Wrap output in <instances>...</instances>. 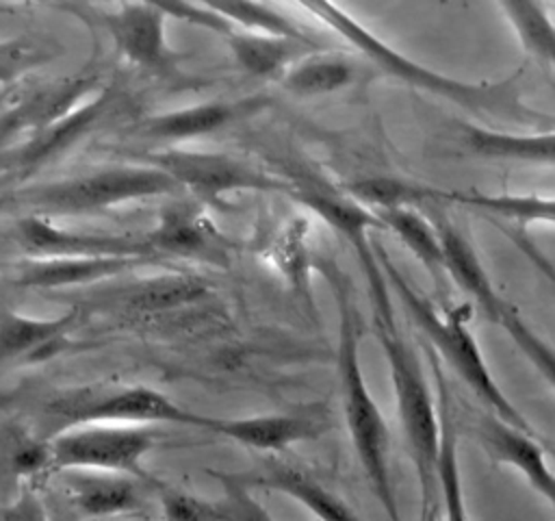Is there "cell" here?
<instances>
[{
	"instance_id": "obj_6",
	"label": "cell",
	"mask_w": 555,
	"mask_h": 521,
	"mask_svg": "<svg viewBox=\"0 0 555 521\" xmlns=\"http://www.w3.org/2000/svg\"><path fill=\"white\" fill-rule=\"evenodd\" d=\"M180 187L150 163L104 165L74 176L33 182L17 193V202L28 215L80 217L100 215L137 200L173 195Z\"/></svg>"
},
{
	"instance_id": "obj_14",
	"label": "cell",
	"mask_w": 555,
	"mask_h": 521,
	"mask_svg": "<svg viewBox=\"0 0 555 521\" xmlns=\"http://www.w3.org/2000/svg\"><path fill=\"white\" fill-rule=\"evenodd\" d=\"M143 234L160 260L171 256L228 267L234 252V243L217 228L210 215L199 204L186 200L165 204L154 228Z\"/></svg>"
},
{
	"instance_id": "obj_25",
	"label": "cell",
	"mask_w": 555,
	"mask_h": 521,
	"mask_svg": "<svg viewBox=\"0 0 555 521\" xmlns=\"http://www.w3.org/2000/svg\"><path fill=\"white\" fill-rule=\"evenodd\" d=\"M223 41L228 50L232 52L236 65L247 72L249 76L262 78V80H280L282 74L306 52L321 50L310 48L293 39L284 37H271L260 33H249L241 28H230L223 35Z\"/></svg>"
},
{
	"instance_id": "obj_28",
	"label": "cell",
	"mask_w": 555,
	"mask_h": 521,
	"mask_svg": "<svg viewBox=\"0 0 555 521\" xmlns=\"http://www.w3.org/2000/svg\"><path fill=\"white\" fill-rule=\"evenodd\" d=\"M496 7L512 26L525 54L551 74L555 65V24L551 17V4L505 0Z\"/></svg>"
},
{
	"instance_id": "obj_39",
	"label": "cell",
	"mask_w": 555,
	"mask_h": 521,
	"mask_svg": "<svg viewBox=\"0 0 555 521\" xmlns=\"http://www.w3.org/2000/svg\"><path fill=\"white\" fill-rule=\"evenodd\" d=\"M4 182H9V180H7V178H0V187H2Z\"/></svg>"
},
{
	"instance_id": "obj_38",
	"label": "cell",
	"mask_w": 555,
	"mask_h": 521,
	"mask_svg": "<svg viewBox=\"0 0 555 521\" xmlns=\"http://www.w3.org/2000/svg\"><path fill=\"white\" fill-rule=\"evenodd\" d=\"M15 7L13 4H7V2H0V13H13Z\"/></svg>"
},
{
	"instance_id": "obj_21",
	"label": "cell",
	"mask_w": 555,
	"mask_h": 521,
	"mask_svg": "<svg viewBox=\"0 0 555 521\" xmlns=\"http://www.w3.org/2000/svg\"><path fill=\"white\" fill-rule=\"evenodd\" d=\"M78 319L76 310L59 317H33L9 308L0 310V367L43 360L67 345Z\"/></svg>"
},
{
	"instance_id": "obj_36",
	"label": "cell",
	"mask_w": 555,
	"mask_h": 521,
	"mask_svg": "<svg viewBox=\"0 0 555 521\" xmlns=\"http://www.w3.org/2000/svg\"><path fill=\"white\" fill-rule=\"evenodd\" d=\"M421 521H442V514H440V504L427 508V510H421Z\"/></svg>"
},
{
	"instance_id": "obj_11",
	"label": "cell",
	"mask_w": 555,
	"mask_h": 521,
	"mask_svg": "<svg viewBox=\"0 0 555 521\" xmlns=\"http://www.w3.org/2000/svg\"><path fill=\"white\" fill-rule=\"evenodd\" d=\"M11 239L26 258H156L145 234L89 232L54 224L48 217L22 215L11 224Z\"/></svg>"
},
{
	"instance_id": "obj_22",
	"label": "cell",
	"mask_w": 555,
	"mask_h": 521,
	"mask_svg": "<svg viewBox=\"0 0 555 521\" xmlns=\"http://www.w3.org/2000/svg\"><path fill=\"white\" fill-rule=\"evenodd\" d=\"M431 365H434L436 406H438V421H440V449H438V465H436L440 514H442V521H468L462 473H460L457 425L453 417L451 391L440 369V363L434 356H431Z\"/></svg>"
},
{
	"instance_id": "obj_20",
	"label": "cell",
	"mask_w": 555,
	"mask_h": 521,
	"mask_svg": "<svg viewBox=\"0 0 555 521\" xmlns=\"http://www.w3.org/2000/svg\"><path fill=\"white\" fill-rule=\"evenodd\" d=\"M160 265L156 258H24L17 263L11 282L17 289L28 291H59L72 287H85L100 280L121 276L134 267Z\"/></svg>"
},
{
	"instance_id": "obj_5",
	"label": "cell",
	"mask_w": 555,
	"mask_h": 521,
	"mask_svg": "<svg viewBox=\"0 0 555 521\" xmlns=\"http://www.w3.org/2000/svg\"><path fill=\"white\" fill-rule=\"evenodd\" d=\"M37 436L50 441L59 432L89 423L158 425L178 423L204 430L208 415L180 406L169 395L145 384L98 382L48 393L37 408Z\"/></svg>"
},
{
	"instance_id": "obj_35",
	"label": "cell",
	"mask_w": 555,
	"mask_h": 521,
	"mask_svg": "<svg viewBox=\"0 0 555 521\" xmlns=\"http://www.w3.org/2000/svg\"><path fill=\"white\" fill-rule=\"evenodd\" d=\"M0 521H50V517L37 491L22 488L17 497L2 510Z\"/></svg>"
},
{
	"instance_id": "obj_1",
	"label": "cell",
	"mask_w": 555,
	"mask_h": 521,
	"mask_svg": "<svg viewBox=\"0 0 555 521\" xmlns=\"http://www.w3.org/2000/svg\"><path fill=\"white\" fill-rule=\"evenodd\" d=\"M317 267L327 278L338 310L336 376L343 417L356 458L362 467L371 493L379 501L388 521H403L390 471V430L362 373V323L353 300V287L345 271L332 258H317Z\"/></svg>"
},
{
	"instance_id": "obj_24",
	"label": "cell",
	"mask_w": 555,
	"mask_h": 521,
	"mask_svg": "<svg viewBox=\"0 0 555 521\" xmlns=\"http://www.w3.org/2000/svg\"><path fill=\"white\" fill-rule=\"evenodd\" d=\"M460 130L466 150L479 158L553 165V128H546L544 132H512L488 126L483 128L475 124H460Z\"/></svg>"
},
{
	"instance_id": "obj_26",
	"label": "cell",
	"mask_w": 555,
	"mask_h": 521,
	"mask_svg": "<svg viewBox=\"0 0 555 521\" xmlns=\"http://www.w3.org/2000/svg\"><path fill=\"white\" fill-rule=\"evenodd\" d=\"M449 204L477 211L494 221H514L516 228L525 224H553V198L538 193H486L477 189H449Z\"/></svg>"
},
{
	"instance_id": "obj_16",
	"label": "cell",
	"mask_w": 555,
	"mask_h": 521,
	"mask_svg": "<svg viewBox=\"0 0 555 521\" xmlns=\"http://www.w3.org/2000/svg\"><path fill=\"white\" fill-rule=\"evenodd\" d=\"M69 506L89 521L145 514L147 482L106 471H56Z\"/></svg>"
},
{
	"instance_id": "obj_37",
	"label": "cell",
	"mask_w": 555,
	"mask_h": 521,
	"mask_svg": "<svg viewBox=\"0 0 555 521\" xmlns=\"http://www.w3.org/2000/svg\"><path fill=\"white\" fill-rule=\"evenodd\" d=\"M13 89H15V87H9V89H0V109H2V106L9 102V98H11Z\"/></svg>"
},
{
	"instance_id": "obj_12",
	"label": "cell",
	"mask_w": 555,
	"mask_h": 521,
	"mask_svg": "<svg viewBox=\"0 0 555 521\" xmlns=\"http://www.w3.org/2000/svg\"><path fill=\"white\" fill-rule=\"evenodd\" d=\"M100 87V76L91 69L35 87L20 82L0 109V150L63 119Z\"/></svg>"
},
{
	"instance_id": "obj_27",
	"label": "cell",
	"mask_w": 555,
	"mask_h": 521,
	"mask_svg": "<svg viewBox=\"0 0 555 521\" xmlns=\"http://www.w3.org/2000/svg\"><path fill=\"white\" fill-rule=\"evenodd\" d=\"M373 213L382 221L384 230L395 232L403 241V245L421 260V265L434 278L436 287L444 289L447 284L444 256H442V245L431 219H427L416 208H384Z\"/></svg>"
},
{
	"instance_id": "obj_23",
	"label": "cell",
	"mask_w": 555,
	"mask_h": 521,
	"mask_svg": "<svg viewBox=\"0 0 555 521\" xmlns=\"http://www.w3.org/2000/svg\"><path fill=\"white\" fill-rule=\"evenodd\" d=\"M358 72L360 69L349 54L321 48L299 56L278 82L295 98H319L351 87Z\"/></svg>"
},
{
	"instance_id": "obj_13",
	"label": "cell",
	"mask_w": 555,
	"mask_h": 521,
	"mask_svg": "<svg viewBox=\"0 0 555 521\" xmlns=\"http://www.w3.org/2000/svg\"><path fill=\"white\" fill-rule=\"evenodd\" d=\"M119 93L115 85H102L89 100L74 109L63 119L28 135L26 139L0 150V178H24L30 171L56 161L82 137H87L117 104Z\"/></svg>"
},
{
	"instance_id": "obj_8",
	"label": "cell",
	"mask_w": 555,
	"mask_h": 521,
	"mask_svg": "<svg viewBox=\"0 0 555 521\" xmlns=\"http://www.w3.org/2000/svg\"><path fill=\"white\" fill-rule=\"evenodd\" d=\"M143 163L158 167L180 187V191H191L208 206H228V195L241 191L293 195V182L288 178L269 174L254 163L225 152L169 145L147 152Z\"/></svg>"
},
{
	"instance_id": "obj_2",
	"label": "cell",
	"mask_w": 555,
	"mask_h": 521,
	"mask_svg": "<svg viewBox=\"0 0 555 521\" xmlns=\"http://www.w3.org/2000/svg\"><path fill=\"white\" fill-rule=\"evenodd\" d=\"M301 7L310 15H314L321 24H325L330 30H334L340 39H345L347 46L358 50V54L366 59L375 69L412 89L442 98L447 102H453L483 117L488 115V117H499V119H509L520 124H531L542 117L551 119L548 115H542L540 111H533L522 102L520 98L522 67H518L514 74L501 80L466 82L405 56L403 52H399L397 48L379 39L373 30L356 22L349 13H345L336 4L301 2Z\"/></svg>"
},
{
	"instance_id": "obj_3",
	"label": "cell",
	"mask_w": 555,
	"mask_h": 521,
	"mask_svg": "<svg viewBox=\"0 0 555 521\" xmlns=\"http://www.w3.org/2000/svg\"><path fill=\"white\" fill-rule=\"evenodd\" d=\"M369 300L373 313V330L388 363L395 408L401 423L405 449L410 454L421 486V510H427L440 504L436 480L440 449L436 395L429 389L418 354L414 352L410 341L397 330L390 289L382 293H369Z\"/></svg>"
},
{
	"instance_id": "obj_31",
	"label": "cell",
	"mask_w": 555,
	"mask_h": 521,
	"mask_svg": "<svg viewBox=\"0 0 555 521\" xmlns=\"http://www.w3.org/2000/svg\"><path fill=\"white\" fill-rule=\"evenodd\" d=\"M206 293L208 287L193 276H160L158 280L143 282L130 291L128 304L134 310H158L195 302Z\"/></svg>"
},
{
	"instance_id": "obj_15",
	"label": "cell",
	"mask_w": 555,
	"mask_h": 521,
	"mask_svg": "<svg viewBox=\"0 0 555 521\" xmlns=\"http://www.w3.org/2000/svg\"><path fill=\"white\" fill-rule=\"evenodd\" d=\"M330 425L327 406L314 402L269 415L208 417L204 430L256 452H286L297 443L321 439Z\"/></svg>"
},
{
	"instance_id": "obj_7",
	"label": "cell",
	"mask_w": 555,
	"mask_h": 521,
	"mask_svg": "<svg viewBox=\"0 0 555 521\" xmlns=\"http://www.w3.org/2000/svg\"><path fill=\"white\" fill-rule=\"evenodd\" d=\"M431 224L442 245L447 278H451V282H455L457 289L468 295V300L483 313V317L490 323L505 330V334L516 343V347L535 367V371L544 378V382L553 386L551 345L542 341L531 330V326L522 319L520 310L499 293L490 274L479 260L473 243L466 239V234L460 232L455 224L440 213L434 217Z\"/></svg>"
},
{
	"instance_id": "obj_4",
	"label": "cell",
	"mask_w": 555,
	"mask_h": 521,
	"mask_svg": "<svg viewBox=\"0 0 555 521\" xmlns=\"http://www.w3.org/2000/svg\"><path fill=\"white\" fill-rule=\"evenodd\" d=\"M373 252L382 267L388 289L395 295H399V302L403 304L405 313L421 328L429 345L444 360V365H449V369L457 376V380L470 389V393L488 408V412L538 436V432L527 421V417L507 399V395L501 391L494 376L490 373L486 358L481 354V347L466 323L468 319L466 308L436 306L429 297H425L418 289H414V284L399 271V267L395 265V260L388 256L384 247L373 245Z\"/></svg>"
},
{
	"instance_id": "obj_29",
	"label": "cell",
	"mask_w": 555,
	"mask_h": 521,
	"mask_svg": "<svg viewBox=\"0 0 555 521\" xmlns=\"http://www.w3.org/2000/svg\"><path fill=\"white\" fill-rule=\"evenodd\" d=\"M210 7L225 17L234 28L271 35V37H284L299 41L310 48H323V43L312 37L308 30H304L293 17L282 13L273 4L264 2H210Z\"/></svg>"
},
{
	"instance_id": "obj_32",
	"label": "cell",
	"mask_w": 555,
	"mask_h": 521,
	"mask_svg": "<svg viewBox=\"0 0 555 521\" xmlns=\"http://www.w3.org/2000/svg\"><path fill=\"white\" fill-rule=\"evenodd\" d=\"M221 486V497L215 499L221 521H275V517L256 499L236 471H208Z\"/></svg>"
},
{
	"instance_id": "obj_9",
	"label": "cell",
	"mask_w": 555,
	"mask_h": 521,
	"mask_svg": "<svg viewBox=\"0 0 555 521\" xmlns=\"http://www.w3.org/2000/svg\"><path fill=\"white\" fill-rule=\"evenodd\" d=\"M156 441L154 425L89 423L69 428L46 441L48 469L124 473L156 486L158 480L143 469V458Z\"/></svg>"
},
{
	"instance_id": "obj_10",
	"label": "cell",
	"mask_w": 555,
	"mask_h": 521,
	"mask_svg": "<svg viewBox=\"0 0 555 521\" xmlns=\"http://www.w3.org/2000/svg\"><path fill=\"white\" fill-rule=\"evenodd\" d=\"M80 20L98 24L113 41L115 52L130 65L165 80L180 78L182 54L176 52L165 33L167 13L156 2H121L113 9L59 4Z\"/></svg>"
},
{
	"instance_id": "obj_33",
	"label": "cell",
	"mask_w": 555,
	"mask_h": 521,
	"mask_svg": "<svg viewBox=\"0 0 555 521\" xmlns=\"http://www.w3.org/2000/svg\"><path fill=\"white\" fill-rule=\"evenodd\" d=\"M52 56L54 52L24 35L0 39V89L17 87L26 74L46 65Z\"/></svg>"
},
{
	"instance_id": "obj_30",
	"label": "cell",
	"mask_w": 555,
	"mask_h": 521,
	"mask_svg": "<svg viewBox=\"0 0 555 521\" xmlns=\"http://www.w3.org/2000/svg\"><path fill=\"white\" fill-rule=\"evenodd\" d=\"M306 221H293L288 224L282 234L271 243L269 256L280 267V271L286 276V280L293 284L297 293L310 304V278L308 269L312 265V256L306 245Z\"/></svg>"
},
{
	"instance_id": "obj_18",
	"label": "cell",
	"mask_w": 555,
	"mask_h": 521,
	"mask_svg": "<svg viewBox=\"0 0 555 521\" xmlns=\"http://www.w3.org/2000/svg\"><path fill=\"white\" fill-rule=\"evenodd\" d=\"M236 475L251 491H275L299 501L319 521H360L338 493L297 465L269 458L262 462V467L245 473L236 471Z\"/></svg>"
},
{
	"instance_id": "obj_17",
	"label": "cell",
	"mask_w": 555,
	"mask_h": 521,
	"mask_svg": "<svg viewBox=\"0 0 555 521\" xmlns=\"http://www.w3.org/2000/svg\"><path fill=\"white\" fill-rule=\"evenodd\" d=\"M473 436L486 452V456L494 465H505L522 473L527 484L544 497V501L553 504L555 480L551 467L546 462L544 447L540 445V436L529 434L492 412H479L473 423Z\"/></svg>"
},
{
	"instance_id": "obj_34",
	"label": "cell",
	"mask_w": 555,
	"mask_h": 521,
	"mask_svg": "<svg viewBox=\"0 0 555 521\" xmlns=\"http://www.w3.org/2000/svg\"><path fill=\"white\" fill-rule=\"evenodd\" d=\"M160 521H221L217 501L158 482Z\"/></svg>"
},
{
	"instance_id": "obj_19",
	"label": "cell",
	"mask_w": 555,
	"mask_h": 521,
	"mask_svg": "<svg viewBox=\"0 0 555 521\" xmlns=\"http://www.w3.org/2000/svg\"><path fill=\"white\" fill-rule=\"evenodd\" d=\"M267 106V98L251 96L245 100H210L182 109L163 111L143 119L139 132L152 141L182 143L212 135L238 119H245Z\"/></svg>"
}]
</instances>
